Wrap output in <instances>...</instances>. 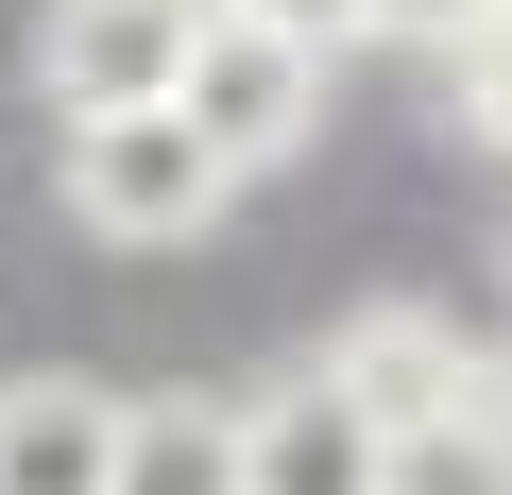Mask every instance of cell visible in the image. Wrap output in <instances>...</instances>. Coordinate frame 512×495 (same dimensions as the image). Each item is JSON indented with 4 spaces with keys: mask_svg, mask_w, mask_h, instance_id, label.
<instances>
[{
    "mask_svg": "<svg viewBox=\"0 0 512 495\" xmlns=\"http://www.w3.org/2000/svg\"><path fill=\"white\" fill-rule=\"evenodd\" d=\"M222 205H239V171L205 154L188 103H103V120H69V222H86V239L154 257V239H205Z\"/></svg>",
    "mask_w": 512,
    "mask_h": 495,
    "instance_id": "obj_1",
    "label": "cell"
},
{
    "mask_svg": "<svg viewBox=\"0 0 512 495\" xmlns=\"http://www.w3.org/2000/svg\"><path fill=\"white\" fill-rule=\"evenodd\" d=\"M171 103L205 120V154H222V171H274V154H308V137H325V35L256 18V0H222V18L188 35V86H171Z\"/></svg>",
    "mask_w": 512,
    "mask_h": 495,
    "instance_id": "obj_2",
    "label": "cell"
},
{
    "mask_svg": "<svg viewBox=\"0 0 512 495\" xmlns=\"http://www.w3.org/2000/svg\"><path fill=\"white\" fill-rule=\"evenodd\" d=\"M325 376H342V410H359L393 461H444V444H478V376H495V359H478L444 308L393 291V308H359V325L325 342Z\"/></svg>",
    "mask_w": 512,
    "mask_h": 495,
    "instance_id": "obj_3",
    "label": "cell"
},
{
    "mask_svg": "<svg viewBox=\"0 0 512 495\" xmlns=\"http://www.w3.org/2000/svg\"><path fill=\"white\" fill-rule=\"evenodd\" d=\"M188 35H205V0H52V18H35V86H52V120L171 103L188 86Z\"/></svg>",
    "mask_w": 512,
    "mask_h": 495,
    "instance_id": "obj_4",
    "label": "cell"
},
{
    "mask_svg": "<svg viewBox=\"0 0 512 495\" xmlns=\"http://www.w3.org/2000/svg\"><path fill=\"white\" fill-rule=\"evenodd\" d=\"M239 495H410V461L342 410V376H274V393H239Z\"/></svg>",
    "mask_w": 512,
    "mask_h": 495,
    "instance_id": "obj_5",
    "label": "cell"
},
{
    "mask_svg": "<svg viewBox=\"0 0 512 495\" xmlns=\"http://www.w3.org/2000/svg\"><path fill=\"white\" fill-rule=\"evenodd\" d=\"M0 495H120V393L103 376H0Z\"/></svg>",
    "mask_w": 512,
    "mask_h": 495,
    "instance_id": "obj_6",
    "label": "cell"
},
{
    "mask_svg": "<svg viewBox=\"0 0 512 495\" xmlns=\"http://www.w3.org/2000/svg\"><path fill=\"white\" fill-rule=\"evenodd\" d=\"M120 495H239V393H120Z\"/></svg>",
    "mask_w": 512,
    "mask_h": 495,
    "instance_id": "obj_7",
    "label": "cell"
},
{
    "mask_svg": "<svg viewBox=\"0 0 512 495\" xmlns=\"http://www.w3.org/2000/svg\"><path fill=\"white\" fill-rule=\"evenodd\" d=\"M359 35H393V52H461V35H495V0H359Z\"/></svg>",
    "mask_w": 512,
    "mask_h": 495,
    "instance_id": "obj_8",
    "label": "cell"
},
{
    "mask_svg": "<svg viewBox=\"0 0 512 495\" xmlns=\"http://www.w3.org/2000/svg\"><path fill=\"white\" fill-rule=\"evenodd\" d=\"M495 18H512V0H495Z\"/></svg>",
    "mask_w": 512,
    "mask_h": 495,
    "instance_id": "obj_9",
    "label": "cell"
}]
</instances>
